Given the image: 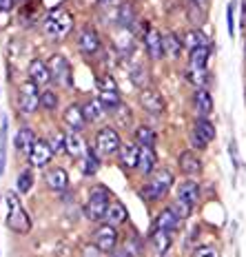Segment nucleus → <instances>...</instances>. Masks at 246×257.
Listing matches in <instances>:
<instances>
[{
	"label": "nucleus",
	"instance_id": "7c9ffc66",
	"mask_svg": "<svg viewBox=\"0 0 246 257\" xmlns=\"http://www.w3.org/2000/svg\"><path fill=\"white\" fill-rule=\"evenodd\" d=\"M182 45H186L191 51H193V49H197V47H208V38L202 34L200 29H189L184 34V40H182Z\"/></svg>",
	"mask_w": 246,
	"mask_h": 257
},
{
	"label": "nucleus",
	"instance_id": "a18cd8bd",
	"mask_svg": "<svg viewBox=\"0 0 246 257\" xmlns=\"http://www.w3.org/2000/svg\"><path fill=\"white\" fill-rule=\"evenodd\" d=\"M14 3H16V0H0V12H5V14L12 12V9H14Z\"/></svg>",
	"mask_w": 246,
	"mask_h": 257
},
{
	"label": "nucleus",
	"instance_id": "473e14b6",
	"mask_svg": "<svg viewBox=\"0 0 246 257\" xmlns=\"http://www.w3.org/2000/svg\"><path fill=\"white\" fill-rule=\"evenodd\" d=\"M186 80H189L191 84H195L197 89H206V84L211 82L206 69H193V67L186 69Z\"/></svg>",
	"mask_w": 246,
	"mask_h": 257
},
{
	"label": "nucleus",
	"instance_id": "2f4dec72",
	"mask_svg": "<svg viewBox=\"0 0 246 257\" xmlns=\"http://www.w3.org/2000/svg\"><path fill=\"white\" fill-rule=\"evenodd\" d=\"M208 58H211V47H197V49L191 51L189 67H193V69H206Z\"/></svg>",
	"mask_w": 246,
	"mask_h": 257
},
{
	"label": "nucleus",
	"instance_id": "f03ea898",
	"mask_svg": "<svg viewBox=\"0 0 246 257\" xmlns=\"http://www.w3.org/2000/svg\"><path fill=\"white\" fill-rule=\"evenodd\" d=\"M171 186H173V173L167 171V169H156L151 175H149L147 184L142 186L140 195L147 202H158L167 195Z\"/></svg>",
	"mask_w": 246,
	"mask_h": 257
},
{
	"label": "nucleus",
	"instance_id": "72a5a7b5",
	"mask_svg": "<svg viewBox=\"0 0 246 257\" xmlns=\"http://www.w3.org/2000/svg\"><path fill=\"white\" fill-rule=\"evenodd\" d=\"M180 51H182V40H180V36L178 34H167L164 36V53H167L169 58H180Z\"/></svg>",
	"mask_w": 246,
	"mask_h": 257
},
{
	"label": "nucleus",
	"instance_id": "a211bd4d",
	"mask_svg": "<svg viewBox=\"0 0 246 257\" xmlns=\"http://www.w3.org/2000/svg\"><path fill=\"white\" fill-rule=\"evenodd\" d=\"M117 153H120L122 169H127V171L138 169V155H140V147H136L133 142H125V144H120Z\"/></svg>",
	"mask_w": 246,
	"mask_h": 257
},
{
	"label": "nucleus",
	"instance_id": "bb28decb",
	"mask_svg": "<svg viewBox=\"0 0 246 257\" xmlns=\"http://www.w3.org/2000/svg\"><path fill=\"white\" fill-rule=\"evenodd\" d=\"M115 23H120L122 29H131L136 25V9H133L131 3H122L117 5V18Z\"/></svg>",
	"mask_w": 246,
	"mask_h": 257
},
{
	"label": "nucleus",
	"instance_id": "a19ab883",
	"mask_svg": "<svg viewBox=\"0 0 246 257\" xmlns=\"http://www.w3.org/2000/svg\"><path fill=\"white\" fill-rule=\"evenodd\" d=\"M193 257H220V250L215 246H202L193 253Z\"/></svg>",
	"mask_w": 246,
	"mask_h": 257
},
{
	"label": "nucleus",
	"instance_id": "58836bf2",
	"mask_svg": "<svg viewBox=\"0 0 246 257\" xmlns=\"http://www.w3.org/2000/svg\"><path fill=\"white\" fill-rule=\"evenodd\" d=\"M171 208H173V213L178 215L180 219H184V217H189L191 215V204H186V202H182V200H175L173 204H171Z\"/></svg>",
	"mask_w": 246,
	"mask_h": 257
},
{
	"label": "nucleus",
	"instance_id": "4be33fe9",
	"mask_svg": "<svg viewBox=\"0 0 246 257\" xmlns=\"http://www.w3.org/2000/svg\"><path fill=\"white\" fill-rule=\"evenodd\" d=\"M29 80H31V82H36L38 87H40V84H49L51 82L49 67H47L42 60H31L29 62Z\"/></svg>",
	"mask_w": 246,
	"mask_h": 257
},
{
	"label": "nucleus",
	"instance_id": "aec40b11",
	"mask_svg": "<svg viewBox=\"0 0 246 257\" xmlns=\"http://www.w3.org/2000/svg\"><path fill=\"white\" fill-rule=\"evenodd\" d=\"M45 180H47V186H49L51 191H56V193L67 191V186H69V175H67V171L60 169V167L47 171Z\"/></svg>",
	"mask_w": 246,
	"mask_h": 257
},
{
	"label": "nucleus",
	"instance_id": "6e6552de",
	"mask_svg": "<svg viewBox=\"0 0 246 257\" xmlns=\"http://www.w3.org/2000/svg\"><path fill=\"white\" fill-rule=\"evenodd\" d=\"M49 71H51V78L56 80L58 84H62V87H71L73 84V76H71V64L65 56H60V53H56V56H51L49 60Z\"/></svg>",
	"mask_w": 246,
	"mask_h": 257
},
{
	"label": "nucleus",
	"instance_id": "1a4fd4ad",
	"mask_svg": "<svg viewBox=\"0 0 246 257\" xmlns=\"http://www.w3.org/2000/svg\"><path fill=\"white\" fill-rule=\"evenodd\" d=\"M213 140H215V126H213V122L208 120V117H197L193 124L191 142H193L197 149H206Z\"/></svg>",
	"mask_w": 246,
	"mask_h": 257
},
{
	"label": "nucleus",
	"instance_id": "f8f14e48",
	"mask_svg": "<svg viewBox=\"0 0 246 257\" xmlns=\"http://www.w3.org/2000/svg\"><path fill=\"white\" fill-rule=\"evenodd\" d=\"M144 47H147V53L151 60H160L164 56V36L158 29H153V27H147V31H144Z\"/></svg>",
	"mask_w": 246,
	"mask_h": 257
},
{
	"label": "nucleus",
	"instance_id": "de8ad7c7",
	"mask_svg": "<svg viewBox=\"0 0 246 257\" xmlns=\"http://www.w3.org/2000/svg\"><path fill=\"white\" fill-rule=\"evenodd\" d=\"M100 3H111V0H100Z\"/></svg>",
	"mask_w": 246,
	"mask_h": 257
},
{
	"label": "nucleus",
	"instance_id": "e433bc0d",
	"mask_svg": "<svg viewBox=\"0 0 246 257\" xmlns=\"http://www.w3.org/2000/svg\"><path fill=\"white\" fill-rule=\"evenodd\" d=\"M40 106L42 109H47V111H53L58 106V93H53L51 89L42 91L40 93Z\"/></svg>",
	"mask_w": 246,
	"mask_h": 257
},
{
	"label": "nucleus",
	"instance_id": "412c9836",
	"mask_svg": "<svg viewBox=\"0 0 246 257\" xmlns=\"http://www.w3.org/2000/svg\"><path fill=\"white\" fill-rule=\"evenodd\" d=\"M193 106H195V113L197 117H208L213 113V98L206 89H197L193 95Z\"/></svg>",
	"mask_w": 246,
	"mask_h": 257
},
{
	"label": "nucleus",
	"instance_id": "ea45409f",
	"mask_svg": "<svg viewBox=\"0 0 246 257\" xmlns=\"http://www.w3.org/2000/svg\"><path fill=\"white\" fill-rule=\"evenodd\" d=\"M49 147H51L53 155L60 153V151H65V136H62V133H53L51 140H49Z\"/></svg>",
	"mask_w": 246,
	"mask_h": 257
},
{
	"label": "nucleus",
	"instance_id": "cd10ccee",
	"mask_svg": "<svg viewBox=\"0 0 246 257\" xmlns=\"http://www.w3.org/2000/svg\"><path fill=\"white\" fill-rule=\"evenodd\" d=\"M151 244L158 255H164L171 246V231H162V228H153L151 231Z\"/></svg>",
	"mask_w": 246,
	"mask_h": 257
},
{
	"label": "nucleus",
	"instance_id": "9d476101",
	"mask_svg": "<svg viewBox=\"0 0 246 257\" xmlns=\"http://www.w3.org/2000/svg\"><path fill=\"white\" fill-rule=\"evenodd\" d=\"M93 244L98 246L102 253H111V250L117 246V231L111 224H102V226L95 228L93 233Z\"/></svg>",
	"mask_w": 246,
	"mask_h": 257
},
{
	"label": "nucleus",
	"instance_id": "f704fd0d",
	"mask_svg": "<svg viewBox=\"0 0 246 257\" xmlns=\"http://www.w3.org/2000/svg\"><path fill=\"white\" fill-rule=\"evenodd\" d=\"M156 131H153L151 126H138L136 128V142L140 144V147H156Z\"/></svg>",
	"mask_w": 246,
	"mask_h": 257
},
{
	"label": "nucleus",
	"instance_id": "9b49d317",
	"mask_svg": "<svg viewBox=\"0 0 246 257\" xmlns=\"http://www.w3.org/2000/svg\"><path fill=\"white\" fill-rule=\"evenodd\" d=\"M27 158H29V164H31L34 169H45L47 164L51 162V158H53V151H51L49 142L36 140L34 147H31L29 153H27Z\"/></svg>",
	"mask_w": 246,
	"mask_h": 257
},
{
	"label": "nucleus",
	"instance_id": "5701e85b",
	"mask_svg": "<svg viewBox=\"0 0 246 257\" xmlns=\"http://www.w3.org/2000/svg\"><path fill=\"white\" fill-rule=\"evenodd\" d=\"M158 158H156V151L153 147H140V155H138V169L142 171L144 175H151L158 167Z\"/></svg>",
	"mask_w": 246,
	"mask_h": 257
},
{
	"label": "nucleus",
	"instance_id": "f257e3e1",
	"mask_svg": "<svg viewBox=\"0 0 246 257\" xmlns=\"http://www.w3.org/2000/svg\"><path fill=\"white\" fill-rule=\"evenodd\" d=\"M71 29H73V16L62 7L51 9V12L47 14L45 23H42V31H45V36L51 40L67 38V36L71 34Z\"/></svg>",
	"mask_w": 246,
	"mask_h": 257
},
{
	"label": "nucleus",
	"instance_id": "0eeeda50",
	"mask_svg": "<svg viewBox=\"0 0 246 257\" xmlns=\"http://www.w3.org/2000/svg\"><path fill=\"white\" fill-rule=\"evenodd\" d=\"M120 144L122 142H120V136L115 133V128L104 126V128H100V131L95 133V151H98L100 155H104V158L117 153Z\"/></svg>",
	"mask_w": 246,
	"mask_h": 257
},
{
	"label": "nucleus",
	"instance_id": "c85d7f7f",
	"mask_svg": "<svg viewBox=\"0 0 246 257\" xmlns=\"http://www.w3.org/2000/svg\"><path fill=\"white\" fill-rule=\"evenodd\" d=\"M34 142H36L34 131H31L29 126H23V128L18 131V136H16V151L29 153V149L34 147Z\"/></svg>",
	"mask_w": 246,
	"mask_h": 257
},
{
	"label": "nucleus",
	"instance_id": "c9c22d12",
	"mask_svg": "<svg viewBox=\"0 0 246 257\" xmlns=\"http://www.w3.org/2000/svg\"><path fill=\"white\" fill-rule=\"evenodd\" d=\"M100 169V160L98 155H95L93 151H87L82 155V173L84 175H95V171Z\"/></svg>",
	"mask_w": 246,
	"mask_h": 257
},
{
	"label": "nucleus",
	"instance_id": "b1692460",
	"mask_svg": "<svg viewBox=\"0 0 246 257\" xmlns=\"http://www.w3.org/2000/svg\"><path fill=\"white\" fill-rule=\"evenodd\" d=\"M178 200L186 202V204L193 206L197 200H200V184H197L195 180H186L182 182V184L178 186Z\"/></svg>",
	"mask_w": 246,
	"mask_h": 257
},
{
	"label": "nucleus",
	"instance_id": "6ab92c4d",
	"mask_svg": "<svg viewBox=\"0 0 246 257\" xmlns=\"http://www.w3.org/2000/svg\"><path fill=\"white\" fill-rule=\"evenodd\" d=\"M65 153L71 155V158H76V160L87 153V144H84L80 133H76V131L65 133Z\"/></svg>",
	"mask_w": 246,
	"mask_h": 257
},
{
	"label": "nucleus",
	"instance_id": "a878e982",
	"mask_svg": "<svg viewBox=\"0 0 246 257\" xmlns=\"http://www.w3.org/2000/svg\"><path fill=\"white\" fill-rule=\"evenodd\" d=\"M127 217H129V213H127V208L120 204V202H111L109 208H106L104 213V222L111 224V226H117V224H125Z\"/></svg>",
	"mask_w": 246,
	"mask_h": 257
},
{
	"label": "nucleus",
	"instance_id": "393cba45",
	"mask_svg": "<svg viewBox=\"0 0 246 257\" xmlns=\"http://www.w3.org/2000/svg\"><path fill=\"white\" fill-rule=\"evenodd\" d=\"M82 113H84V117H87L89 122H98V120H102V117H104L106 106L100 102V98H91V100L84 102Z\"/></svg>",
	"mask_w": 246,
	"mask_h": 257
},
{
	"label": "nucleus",
	"instance_id": "ddd939ff",
	"mask_svg": "<svg viewBox=\"0 0 246 257\" xmlns=\"http://www.w3.org/2000/svg\"><path fill=\"white\" fill-rule=\"evenodd\" d=\"M140 104H142V109L149 111L151 115H162L164 111H167V102H164V98L156 89H144L140 93Z\"/></svg>",
	"mask_w": 246,
	"mask_h": 257
},
{
	"label": "nucleus",
	"instance_id": "79ce46f5",
	"mask_svg": "<svg viewBox=\"0 0 246 257\" xmlns=\"http://www.w3.org/2000/svg\"><path fill=\"white\" fill-rule=\"evenodd\" d=\"M100 255H102V250H100L95 244H89L82 248V257H100Z\"/></svg>",
	"mask_w": 246,
	"mask_h": 257
},
{
	"label": "nucleus",
	"instance_id": "2eb2a0df",
	"mask_svg": "<svg viewBox=\"0 0 246 257\" xmlns=\"http://www.w3.org/2000/svg\"><path fill=\"white\" fill-rule=\"evenodd\" d=\"M62 122L69 126V131L80 133L84 128V124H87V117H84V113H82V106L69 104L67 109L62 111Z\"/></svg>",
	"mask_w": 246,
	"mask_h": 257
},
{
	"label": "nucleus",
	"instance_id": "39448f33",
	"mask_svg": "<svg viewBox=\"0 0 246 257\" xmlns=\"http://www.w3.org/2000/svg\"><path fill=\"white\" fill-rule=\"evenodd\" d=\"M40 106V91L38 84L31 82V80H25V82L18 84V109L23 111L25 115H31L36 109Z\"/></svg>",
	"mask_w": 246,
	"mask_h": 257
},
{
	"label": "nucleus",
	"instance_id": "20e7f679",
	"mask_svg": "<svg viewBox=\"0 0 246 257\" xmlns=\"http://www.w3.org/2000/svg\"><path fill=\"white\" fill-rule=\"evenodd\" d=\"M109 204H111L109 191L104 186H95V189H91L89 200L84 204V215H87L89 222H100V219H104V213L109 208Z\"/></svg>",
	"mask_w": 246,
	"mask_h": 257
},
{
	"label": "nucleus",
	"instance_id": "4468645a",
	"mask_svg": "<svg viewBox=\"0 0 246 257\" xmlns=\"http://www.w3.org/2000/svg\"><path fill=\"white\" fill-rule=\"evenodd\" d=\"M78 49L82 51L84 56H93V53L100 49V36L95 34L93 27H84L78 34Z\"/></svg>",
	"mask_w": 246,
	"mask_h": 257
},
{
	"label": "nucleus",
	"instance_id": "4c0bfd02",
	"mask_svg": "<svg viewBox=\"0 0 246 257\" xmlns=\"http://www.w3.org/2000/svg\"><path fill=\"white\" fill-rule=\"evenodd\" d=\"M31 186H34V175L31 171H23L18 175V193H29Z\"/></svg>",
	"mask_w": 246,
	"mask_h": 257
},
{
	"label": "nucleus",
	"instance_id": "49530a36",
	"mask_svg": "<svg viewBox=\"0 0 246 257\" xmlns=\"http://www.w3.org/2000/svg\"><path fill=\"white\" fill-rule=\"evenodd\" d=\"M244 27H246V3H244Z\"/></svg>",
	"mask_w": 246,
	"mask_h": 257
},
{
	"label": "nucleus",
	"instance_id": "37998d69",
	"mask_svg": "<svg viewBox=\"0 0 246 257\" xmlns=\"http://www.w3.org/2000/svg\"><path fill=\"white\" fill-rule=\"evenodd\" d=\"M111 257H136L131 253L129 248H127V246H120V248H113L111 250Z\"/></svg>",
	"mask_w": 246,
	"mask_h": 257
},
{
	"label": "nucleus",
	"instance_id": "c03bdc74",
	"mask_svg": "<svg viewBox=\"0 0 246 257\" xmlns=\"http://www.w3.org/2000/svg\"><path fill=\"white\" fill-rule=\"evenodd\" d=\"M226 18H228V34H235V23H233V5H228L226 9Z\"/></svg>",
	"mask_w": 246,
	"mask_h": 257
},
{
	"label": "nucleus",
	"instance_id": "c756f323",
	"mask_svg": "<svg viewBox=\"0 0 246 257\" xmlns=\"http://www.w3.org/2000/svg\"><path fill=\"white\" fill-rule=\"evenodd\" d=\"M186 16H189V23L202 25L206 18V7L200 3V0H191V3L186 5Z\"/></svg>",
	"mask_w": 246,
	"mask_h": 257
},
{
	"label": "nucleus",
	"instance_id": "7ed1b4c3",
	"mask_svg": "<svg viewBox=\"0 0 246 257\" xmlns=\"http://www.w3.org/2000/svg\"><path fill=\"white\" fill-rule=\"evenodd\" d=\"M5 200H7V208H9L7 226L12 228L14 233H20V235L29 233L31 231V219H29V215H27V211L23 208V204H20L18 195H16V193H7Z\"/></svg>",
	"mask_w": 246,
	"mask_h": 257
},
{
	"label": "nucleus",
	"instance_id": "dca6fc26",
	"mask_svg": "<svg viewBox=\"0 0 246 257\" xmlns=\"http://www.w3.org/2000/svg\"><path fill=\"white\" fill-rule=\"evenodd\" d=\"M178 164H180V171L184 175H200L202 173V160L197 158L193 151H182L180 158H178Z\"/></svg>",
	"mask_w": 246,
	"mask_h": 257
},
{
	"label": "nucleus",
	"instance_id": "f3484780",
	"mask_svg": "<svg viewBox=\"0 0 246 257\" xmlns=\"http://www.w3.org/2000/svg\"><path fill=\"white\" fill-rule=\"evenodd\" d=\"M180 222L182 219L173 213V208L167 206V208H162V211L156 215V219H153V228H162V231H171L173 233L175 228L180 226Z\"/></svg>",
	"mask_w": 246,
	"mask_h": 257
},
{
	"label": "nucleus",
	"instance_id": "423d86ee",
	"mask_svg": "<svg viewBox=\"0 0 246 257\" xmlns=\"http://www.w3.org/2000/svg\"><path fill=\"white\" fill-rule=\"evenodd\" d=\"M95 84H98V91H100V102H102L106 109L113 111L115 106L122 104L120 91H117V84H115V80L111 78L109 73H102V76H98Z\"/></svg>",
	"mask_w": 246,
	"mask_h": 257
}]
</instances>
